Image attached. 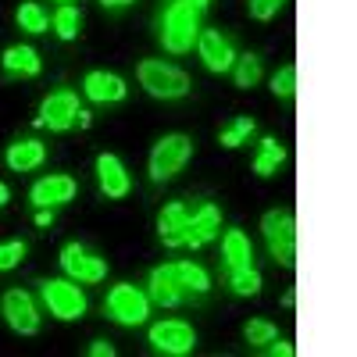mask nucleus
Returning a JSON list of instances; mask_svg holds the SVG:
<instances>
[{"label":"nucleus","instance_id":"nucleus-25","mask_svg":"<svg viewBox=\"0 0 357 357\" xmlns=\"http://www.w3.org/2000/svg\"><path fill=\"white\" fill-rule=\"evenodd\" d=\"M15 22L25 29V33H47L50 29V15L43 11V4H36V0H25V4L15 11Z\"/></svg>","mask_w":357,"mask_h":357},{"label":"nucleus","instance_id":"nucleus-26","mask_svg":"<svg viewBox=\"0 0 357 357\" xmlns=\"http://www.w3.org/2000/svg\"><path fill=\"white\" fill-rule=\"evenodd\" d=\"M254 132V118L250 114H240V118H232V122L218 132V143L225 146V151H236V146H243Z\"/></svg>","mask_w":357,"mask_h":357},{"label":"nucleus","instance_id":"nucleus-7","mask_svg":"<svg viewBox=\"0 0 357 357\" xmlns=\"http://www.w3.org/2000/svg\"><path fill=\"white\" fill-rule=\"evenodd\" d=\"M0 314H4L8 329L18 333V336H36L40 333V307L33 301V293L29 289H4V296H0Z\"/></svg>","mask_w":357,"mask_h":357},{"label":"nucleus","instance_id":"nucleus-36","mask_svg":"<svg viewBox=\"0 0 357 357\" xmlns=\"http://www.w3.org/2000/svg\"><path fill=\"white\" fill-rule=\"evenodd\" d=\"M8 200H11V190H8V186H4V183H0V207H4V204H8Z\"/></svg>","mask_w":357,"mask_h":357},{"label":"nucleus","instance_id":"nucleus-1","mask_svg":"<svg viewBox=\"0 0 357 357\" xmlns=\"http://www.w3.org/2000/svg\"><path fill=\"white\" fill-rule=\"evenodd\" d=\"M136 79L139 86L151 93L154 100H183L190 93V75L178 68V65H168V61H158V57H146V61L136 65Z\"/></svg>","mask_w":357,"mask_h":357},{"label":"nucleus","instance_id":"nucleus-8","mask_svg":"<svg viewBox=\"0 0 357 357\" xmlns=\"http://www.w3.org/2000/svg\"><path fill=\"white\" fill-rule=\"evenodd\" d=\"M61 272L68 275V279H75V282H104L107 279V261L100 257V254H93L89 247H82V243H65L61 247Z\"/></svg>","mask_w":357,"mask_h":357},{"label":"nucleus","instance_id":"nucleus-22","mask_svg":"<svg viewBox=\"0 0 357 357\" xmlns=\"http://www.w3.org/2000/svg\"><path fill=\"white\" fill-rule=\"evenodd\" d=\"M172 272H175L178 286H183L186 293L204 296L207 289H211V275H207V268H204V264H193V261H172Z\"/></svg>","mask_w":357,"mask_h":357},{"label":"nucleus","instance_id":"nucleus-2","mask_svg":"<svg viewBox=\"0 0 357 357\" xmlns=\"http://www.w3.org/2000/svg\"><path fill=\"white\" fill-rule=\"evenodd\" d=\"M200 36V8H193L190 0H172V8L165 11L161 22V43L168 54H190Z\"/></svg>","mask_w":357,"mask_h":357},{"label":"nucleus","instance_id":"nucleus-18","mask_svg":"<svg viewBox=\"0 0 357 357\" xmlns=\"http://www.w3.org/2000/svg\"><path fill=\"white\" fill-rule=\"evenodd\" d=\"M4 161L11 172H33L47 161V146L40 139H15V143H8Z\"/></svg>","mask_w":357,"mask_h":357},{"label":"nucleus","instance_id":"nucleus-27","mask_svg":"<svg viewBox=\"0 0 357 357\" xmlns=\"http://www.w3.org/2000/svg\"><path fill=\"white\" fill-rule=\"evenodd\" d=\"M275 336H279V329H275L268 318H250V321L243 325V340L250 343V350H264Z\"/></svg>","mask_w":357,"mask_h":357},{"label":"nucleus","instance_id":"nucleus-13","mask_svg":"<svg viewBox=\"0 0 357 357\" xmlns=\"http://www.w3.org/2000/svg\"><path fill=\"white\" fill-rule=\"evenodd\" d=\"M97 183H100V193H104L107 200H122V197H129V190H132V178H129L122 158L111 154V151L97 154Z\"/></svg>","mask_w":357,"mask_h":357},{"label":"nucleus","instance_id":"nucleus-14","mask_svg":"<svg viewBox=\"0 0 357 357\" xmlns=\"http://www.w3.org/2000/svg\"><path fill=\"white\" fill-rule=\"evenodd\" d=\"M82 93L93 104H122L129 97V86H126L122 75L93 68V72H86V79H82Z\"/></svg>","mask_w":357,"mask_h":357},{"label":"nucleus","instance_id":"nucleus-30","mask_svg":"<svg viewBox=\"0 0 357 357\" xmlns=\"http://www.w3.org/2000/svg\"><path fill=\"white\" fill-rule=\"evenodd\" d=\"M25 254H29V247H25L22 240H4V243H0V272H11V268H18V264L25 261Z\"/></svg>","mask_w":357,"mask_h":357},{"label":"nucleus","instance_id":"nucleus-4","mask_svg":"<svg viewBox=\"0 0 357 357\" xmlns=\"http://www.w3.org/2000/svg\"><path fill=\"white\" fill-rule=\"evenodd\" d=\"M193 158V139L186 132H168L151 146V158H146V172H151L154 183H168L178 172L186 168V161Z\"/></svg>","mask_w":357,"mask_h":357},{"label":"nucleus","instance_id":"nucleus-11","mask_svg":"<svg viewBox=\"0 0 357 357\" xmlns=\"http://www.w3.org/2000/svg\"><path fill=\"white\" fill-rule=\"evenodd\" d=\"M197 54H200L204 68L211 75H225L232 68V61H236V43H232V36L222 33V29H200Z\"/></svg>","mask_w":357,"mask_h":357},{"label":"nucleus","instance_id":"nucleus-28","mask_svg":"<svg viewBox=\"0 0 357 357\" xmlns=\"http://www.w3.org/2000/svg\"><path fill=\"white\" fill-rule=\"evenodd\" d=\"M229 289L236 296H257L261 293V272L250 264V268H236V272H229Z\"/></svg>","mask_w":357,"mask_h":357},{"label":"nucleus","instance_id":"nucleus-9","mask_svg":"<svg viewBox=\"0 0 357 357\" xmlns=\"http://www.w3.org/2000/svg\"><path fill=\"white\" fill-rule=\"evenodd\" d=\"M151 347L158 354H168V357H186L197 347V333L183 318H165V321L151 325Z\"/></svg>","mask_w":357,"mask_h":357},{"label":"nucleus","instance_id":"nucleus-15","mask_svg":"<svg viewBox=\"0 0 357 357\" xmlns=\"http://www.w3.org/2000/svg\"><path fill=\"white\" fill-rule=\"evenodd\" d=\"M186 222H190V204H183V200L165 204L158 211V240L168 250L186 247Z\"/></svg>","mask_w":357,"mask_h":357},{"label":"nucleus","instance_id":"nucleus-5","mask_svg":"<svg viewBox=\"0 0 357 357\" xmlns=\"http://www.w3.org/2000/svg\"><path fill=\"white\" fill-rule=\"evenodd\" d=\"M104 311H107V318H114L118 325L136 329V325H143L146 314H151V296H146L139 286H132V282H118V286H111V293H107Z\"/></svg>","mask_w":357,"mask_h":357},{"label":"nucleus","instance_id":"nucleus-31","mask_svg":"<svg viewBox=\"0 0 357 357\" xmlns=\"http://www.w3.org/2000/svg\"><path fill=\"white\" fill-rule=\"evenodd\" d=\"M282 8H286V0H247V11L257 22H272Z\"/></svg>","mask_w":357,"mask_h":357},{"label":"nucleus","instance_id":"nucleus-38","mask_svg":"<svg viewBox=\"0 0 357 357\" xmlns=\"http://www.w3.org/2000/svg\"><path fill=\"white\" fill-rule=\"evenodd\" d=\"M190 4H193V8H200V11H204V8H207V4H211V0H190Z\"/></svg>","mask_w":357,"mask_h":357},{"label":"nucleus","instance_id":"nucleus-12","mask_svg":"<svg viewBox=\"0 0 357 357\" xmlns=\"http://www.w3.org/2000/svg\"><path fill=\"white\" fill-rule=\"evenodd\" d=\"M222 232V207L215 200H204L200 207L190 211V222H186V247H207Z\"/></svg>","mask_w":357,"mask_h":357},{"label":"nucleus","instance_id":"nucleus-24","mask_svg":"<svg viewBox=\"0 0 357 357\" xmlns=\"http://www.w3.org/2000/svg\"><path fill=\"white\" fill-rule=\"evenodd\" d=\"M79 25H82V11L75 4H61V8L54 11V18H50V29L61 40H75L79 36Z\"/></svg>","mask_w":357,"mask_h":357},{"label":"nucleus","instance_id":"nucleus-19","mask_svg":"<svg viewBox=\"0 0 357 357\" xmlns=\"http://www.w3.org/2000/svg\"><path fill=\"white\" fill-rule=\"evenodd\" d=\"M0 65H4L8 75H25V79H36L40 68H43L36 47H29V43H15V47H8L4 57H0Z\"/></svg>","mask_w":357,"mask_h":357},{"label":"nucleus","instance_id":"nucleus-39","mask_svg":"<svg viewBox=\"0 0 357 357\" xmlns=\"http://www.w3.org/2000/svg\"><path fill=\"white\" fill-rule=\"evenodd\" d=\"M65 4H68V0H65Z\"/></svg>","mask_w":357,"mask_h":357},{"label":"nucleus","instance_id":"nucleus-23","mask_svg":"<svg viewBox=\"0 0 357 357\" xmlns=\"http://www.w3.org/2000/svg\"><path fill=\"white\" fill-rule=\"evenodd\" d=\"M229 72H232V82L240 86V89H254L261 82V75H264L257 54H236V61H232Z\"/></svg>","mask_w":357,"mask_h":357},{"label":"nucleus","instance_id":"nucleus-16","mask_svg":"<svg viewBox=\"0 0 357 357\" xmlns=\"http://www.w3.org/2000/svg\"><path fill=\"white\" fill-rule=\"evenodd\" d=\"M75 190H79L75 178L57 172V175H43V178H36L33 190H29V200H33L36 207H61V204L75 200Z\"/></svg>","mask_w":357,"mask_h":357},{"label":"nucleus","instance_id":"nucleus-6","mask_svg":"<svg viewBox=\"0 0 357 357\" xmlns=\"http://www.w3.org/2000/svg\"><path fill=\"white\" fill-rule=\"evenodd\" d=\"M40 293H43V304L47 311L57 318V321H79L86 314V293L79 289L75 279H47L40 282Z\"/></svg>","mask_w":357,"mask_h":357},{"label":"nucleus","instance_id":"nucleus-3","mask_svg":"<svg viewBox=\"0 0 357 357\" xmlns=\"http://www.w3.org/2000/svg\"><path fill=\"white\" fill-rule=\"evenodd\" d=\"M261 236L268 250H272L275 264L296 268V215L289 207H272L261 215Z\"/></svg>","mask_w":357,"mask_h":357},{"label":"nucleus","instance_id":"nucleus-35","mask_svg":"<svg viewBox=\"0 0 357 357\" xmlns=\"http://www.w3.org/2000/svg\"><path fill=\"white\" fill-rule=\"evenodd\" d=\"M129 4H136V0H100V8H107V11H122Z\"/></svg>","mask_w":357,"mask_h":357},{"label":"nucleus","instance_id":"nucleus-10","mask_svg":"<svg viewBox=\"0 0 357 357\" xmlns=\"http://www.w3.org/2000/svg\"><path fill=\"white\" fill-rule=\"evenodd\" d=\"M75 122H79V97H75V89H54V93L43 97L36 126H43L50 132H68Z\"/></svg>","mask_w":357,"mask_h":357},{"label":"nucleus","instance_id":"nucleus-33","mask_svg":"<svg viewBox=\"0 0 357 357\" xmlns=\"http://www.w3.org/2000/svg\"><path fill=\"white\" fill-rule=\"evenodd\" d=\"M89 357H114V347L107 340H93L89 343Z\"/></svg>","mask_w":357,"mask_h":357},{"label":"nucleus","instance_id":"nucleus-34","mask_svg":"<svg viewBox=\"0 0 357 357\" xmlns=\"http://www.w3.org/2000/svg\"><path fill=\"white\" fill-rule=\"evenodd\" d=\"M50 222H54V207H36V225L47 229Z\"/></svg>","mask_w":357,"mask_h":357},{"label":"nucleus","instance_id":"nucleus-17","mask_svg":"<svg viewBox=\"0 0 357 357\" xmlns=\"http://www.w3.org/2000/svg\"><path fill=\"white\" fill-rule=\"evenodd\" d=\"M146 296H151V304H158V307H178L186 301V289L178 286L172 264H158L151 272V279H146Z\"/></svg>","mask_w":357,"mask_h":357},{"label":"nucleus","instance_id":"nucleus-32","mask_svg":"<svg viewBox=\"0 0 357 357\" xmlns=\"http://www.w3.org/2000/svg\"><path fill=\"white\" fill-rule=\"evenodd\" d=\"M264 350H268V354H272V357H293V347H289L286 340H279V336H275L272 343H268Z\"/></svg>","mask_w":357,"mask_h":357},{"label":"nucleus","instance_id":"nucleus-29","mask_svg":"<svg viewBox=\"0 0 357 357\" xmlns=\"http://www.w3.org/2000/svg\"><path fill=\"white\" fill-rule=\"evenodd\" d=\"M272 93H275L279 100H293V97H296V65H293V61H286V65L272 75Z\"/></svg>","mask_w":357,"mask_h":357},{"label":"nucleus","instance_id":"nucleus-37","mask_svg":"<svg viewBox=\"0 0 357 357\" xmlns=\"http://www.w3.org/2000/svg\"><path fill=\"white\" fill-rule=\"evenodd\" d=\"M293 304H296V293H293V289H289V293H286V296H282V307H293Z\"/></svg>","mask_w":357,"mask_h":357},{"label":"nucleus","instance_id":"nucleus-20","mask_svg":"<svg viewBox=\"0 0 357 357\" xmlns=\"http://www.w3.org/2000/svg\"><path fill=\"white\" fill-rule=\"evenodd\" d=\"M222 261H225L229 272L254 264V247H250V240H247L243 229H229V232L222 236Z\"/></svg>","mask_w":357,"mask_h":357},{"label":"nucleus","instance_id":"nucleus-21","mask_svg":"<svg viewBox=\"0 0 357 357\" xmlns=\"http://www.w3.org/2000/svg\"><path fill=\"white\" fill-rule=\"evenodd\" d=\"M282 165H286V146H282L275 136H264V139L257 143V154H254V172H257L261 178H268V175H275Z\"/></svg>","mask_w":357,"mask_h":357}]
</instances>
